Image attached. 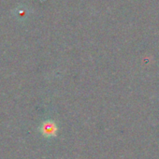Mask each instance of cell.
<instances>
[{
  "label": "cell",
  "instance_id": "1",
  "mask_svg": "<svg viewBox=\"0 0 159 159\" xmlns=\"http://www.w3.org/2000/svg\"><path fill=\"white\" fill-rule=\"evenodd\" d=\"M57 131V127L54 123L47 122L42 125V132L46 136H55Z\"/></svg>",
  "mask_w": 159,
  "mask_h": 159
}]
</instances>
